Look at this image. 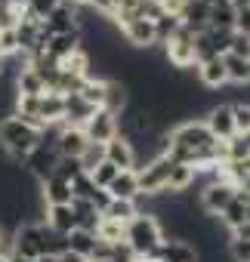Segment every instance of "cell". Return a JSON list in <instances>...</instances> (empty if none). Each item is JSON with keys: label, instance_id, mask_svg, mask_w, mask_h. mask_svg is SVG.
<instances>
[{"label": "cell", "instance_id": "cell-47", "mask_svg": "<svg viewBox=\"0 0 250 262\" xmlns=\"http://www.w3.org/2000/svg\"><path fill=\"white\" fill-rule=\"evenodd\" d=\"M247 4H250V0H247Z\"/></svg>", "mask_w": 250, "mask_h": 262}, {"label": "cell", "instance_id": "cell-6", "mask_svg": "<svg viewBox=\"0 0 250 262\" xmlns=\"http://www.w3.org/2000/svg\"><path fill=\"white\" fill-rule=\"evenodd\" d=\"M235 185L232 182H225V179H216V182H210V185H204L198 194H201V213L204 216H219L225 207H228V201L235 198Z\"/></svg>", "mask_w": 250, "mask_h": 262}, {"label": "cell", "instance_id": "cell-39", "mask_svg": "<svg viewBox=\"0 0 250 262\" xmlns=\"http://www.w3.org/2000/svg\"><path fill=\"white\" fill-rule=\"evenodd\" d=\"M228 237H235V241H250V222H244V225H238L235 231H228Z\"/></svg>", "mask_w": 250, "mask_h": 262}, {"label": "cell", "instance_id": "cell-17", "mask_svg": "<svg viewBox=\"0 0 250 262\" xmlns=\"http://www.w3.org/2000/svg\"><path fill=\"white\" fill-rule=\"evenodd\" d=\"M71 182L59 179V176H47L40 182V201L47 207H56V204H71Z\"/></svg>", "mask_w": 250, "mask_h": 262}, {"label": "cell", "instance_id": "cell-18", "mask_svg": "<svg viewBox=\"0 0 250 262\" xmlns=\"http://www.w3.org/2000/svg\"><path fill=\"white\" fill-rule=\"evenodd\" d=\"M62 99H65L62 126H84V123H87V117L96 111L93 105H87V102L80 99V93H68V96H62Z\"/></svg>", "mask_w": 250, "mask_h": 262}, {"label": "cell", "instance_id": "cell-22", "mask_svg": "<svg viewBox=\"0 0 250 262\" xmlns=\"http://www.w3.org/2000/svg\"><path fill=\"white\" fill-rule=\"evenodd\" d=\"M195 176H198L195 167H189V164H173V167H170V176H167V194L192 191V188H195Z\"/></svg>", "mask_w": 250, "mask_h": 262}, {"label": "cell", "instance_id": "cell-33", "mask_svg": "<svg viewBox=\"0 0 250 262\" xmlns=\"http://www.w3.org/2000/svg\"><path fill=\"white\" fill-rule=\"evenodd\" d=\"M22 4H25V16H31V19H37V22H44V19L56 10L59 0H22Z\"/></svg>", "mask_w": 250, "mask_h": 262}, {"label": "cell", "instance_id": "cell-16", "mask_svg": "<svg viewBox=\"0 0 250 262\" xmlns=\"http://www.w3.org/2000/svg\"><path fill=\"white\" fill-rule=\"evenodd\" d=\"M207 22H210V7L201 4V0H189L179 16V25L192 34H201V31H207Z\"/></svg>", "mask_w": 250, "mask_h": 262}, {"label": "cell", "instance_id": "cell-9", "mask_svg": "<svg viewBox=\"0 0 250 262\" xmlns=\"http://www.w3.org/2000/svg\"><path fill=\"white\" fill-rule=\"evenodd\" d=\"M117 34L127 40L133 50H152V47L158 43L155 22H149V19H133V22H127V25H120Z\"/></svg>", "mask_w": 250, "mask_h": 262}, {"label": "cell", "instance_id": "cell-27", "mask_svg": "<svg viewBox=\"0 0 250 262\" xmlns=\"http://www.w3.org/2000/svg\"><path fill=\"white\" fill-rule=\"evenodd\" d=\"M136 213H139V210H136V201H108V207L102 210L105 219H114V222H120V225H127Z\"/></svg>", "mask_w": 250, "mask_h": 262}, {"label": "cell", "instance_id": "cell-32", "mask_svg": "<svg viewBox=\"0 0 250 262\" xmlns=\"http://www.w3.org/2000/svg\"><path fill=\"white\" fill-rule=\"evenodd\" d=\"M117 173H120V170H117L114 164L102 161V164H99V167H96V170L90 173V179H93V185H96V188H102V191H105V188H108V185L114 182V176H117Z\"/></svg>", "mask_w": 250, "mask_h": 262}, {"label": "cell", "instance_id": "cell-24", "mask_svg": "<svg viewBox=\"0 0 250 262\" xmlns=\"http://www.w3.org/2000/svg\"><path fill=\"white\" fill-rule=\"evenodd\" d=\"M222 65H225V80L228 83H250V59L247 56L225 53L222 56Z\"/></svg>", "mask_w": 250, "mask_h": 262}, {"label": "cell", "instance_id": "cell-20", "mask_svg": "<svg viewBox=\"0 0 250 262\" xmlns=\"http://www.w3.org/2000/svg\"><path fill=\"white\" fill-rule=\"evenodd\" d=\"M62 114H65V99L59 93H44L40 96V105H37V120L40 126H50V123H62Z\"/></svg>", "mask_w": 250, "mask_h": 262}, {"label": "cell", "instance_id": "cell-19", "mask_svg": "<svg viewBox=\"0 0 250 262\" xmlns=\"http://www.w3.org/2000/svg\"><path fill=\"white\" fill-rule=\"evenodd\" d=\"M149 259H161V262H198V253H195L192 244H182V241H164V244L155 250V256H149Z\"/></svg>", "mask_w": 250, "mask_h": 262}, {"label": "cell", "instance_id": "cell-5", "mask_svg": "<svg viewBox=\"0 0 250 262\" xmlns=\"http://www.w3.org/2000/svg\"><path fill=\"white\" fill-rule=\"evenodd\" d=\"M80 129H84L87 142H96V145H105V142H111L120 133V129H117V114H111L105 108H96Z\"/></svg>", "mask_w": 250, "mask_h": 262}, {"label": "cell", "instance_id": "cell-21", "mask_svg": "<svg viewBox=\"0 0 250 262\" xmlns=\"http://www.w3.org/2000/svg\"><path fill=\"white\" fill-rule=\"evenodd\" d=\"M216 219H219L228 231H235L238 225H244V222H247V191H241V188H238V191H235V198L228 201V207H225Z\"/></svg>", "mask_w": 250, "mask_h": 262}, {"label": "cell", "instance_id": "cell-28", "mask_svg": "<svg viewBox=\"0 0 250 262\" xmlns=\"http://www.w3.org/2000/svg\"><path fill=\"white\" fill-rule=\"evenodd\" d=\"M93 247H96V234H93V231L74 228V231L68 234V250H71V253H77V256L90 259V256H93Z\"/></svg>", "mask_w": 250, "mask_h": 262}, {"label": "cell", "instance_id": "cell-34", "mask_svg": "<svg viewBox=\"0 0 250 262\" xmlns=\"http://www.w3.org/2000/svg\"><path fill=\"white\" fill-rule=\"evenodd\" d=\"M80 173H84V170H80V161H77V158H59L53 176H59V179H65V182H74Z\"/></svg>", "mask_w": 250, "mask_h": 262}, {"label": "cell", "instance_id": "cell-26", "mask_svg": "<svg viewBox=\"0 0 250 262\" xmlns=\"http://www.w3.org/2000/svg\"><path fill=\"white\" fill-rule=\"evenodd\" d=\"M65 250H68V237L40 222V256H62Z\"/></svg>", "mask_w": 250, "mask_h": 262}, {"label": "cell", "instance_id": "cell-41", "mask_svg": "<svg viewBox=\"0 0 250 262\" xmlns=\"http://www.w3.org/2000/svg\"><path fill=\"white\" fill-rule=\"evenodd\" d=\"M201 4H207V7H222V4H228V0H201Z\"/></svg>", "mask_w": 250, "mask_h": 262}, {"label": "cell", "instance_id": "cell-37", "mask_svg": "<svg viewBox=\"0 0 250 262\" xmlns=\"http://www.w3.org/2000/svg\"><path fill=\"white\" fill-rule=\"evenodd\" d=\"M228 53H235V56H247V59H250V34L232 31V43H228Z\"/></svg>", "mask_w": 250, "mask_h": 262}, {"label": "cell", "instance_id": "cell-42", "mask_svg": "<svg viewBox=\"0 0 250 262\" xmlns=\"http://www.w3.org/2000/svg\"><path fill=\"white\" fill-rule=\"evenodd\" d=\"M34 262H59V256H37Z\"/></svg>", "mask_w": 250, "mask_h": 262}, {"label": "cell", "instance_id": "cell-29", "mask_svg": "<svg viewBox=\"0 0 250 262\" xmlns=\"http://www.w3.org/2000/svg\"><path fill=\"white\" fill-rule=\"evenodd\" d=\"M207 28H213V31H235V10H232V4L210 7V22H207Z\"/></svg>", "mask_w": 250, "mask_h": 262}, {"label": "cell", "instance_id": "cell-14", "mask_svg": "<svg viewBox=\"0 0 250 262\" xmlns=\"http://www.w3.org/2000/svg\"><path fill=\"white\" fill-rule=\"evenodd\" d=\"M80 50V31H68V34H53L47 43H44V53L50 56V59H56V62H62V59H68V56H74Z\"/></svg>", "mask_w": 250, "mask_h": 262}, {"label": "cell", "instance_id": "cell-3", "mask_svg": "<svg viewBox=\"0 0 250 262\" xmlns=\"http://www.w3.org/2000/svg\"><path fill=\"white\" fill-rule=\"evenodd\" d=\"M164 59H167V65H173L179 71L198 68V62H195V34L179 25L176 34L164 40Z\"/></svg>", "mask_w": 250, "mask_h": 262}, {"label": "cell", "instance_id": "cell-7", "mask_svg": "<svg viewBox=\"0 0 250 262\" xmlns=\"http://www.w3.org/2000/svg\"><path fill=\"white\" fill-rule=\"evenodd\" d=\"M40 31H44V37L77 31V4H71V0H59L56 10L40 22Z\"/></svg>", "mask_w": 250, "mask_h": 262}, {"label": "cell", "instance_id": "cell-44", "mask_svg": "<svg viewBox=\"0 0 250 262\" xmlns=\"http://www.w3.org/2000/svg\"><path fill=\"white\" fill-rule=\"evenodd\" d=\"M0 74H4V53H0Z\"/></svg>", "mask_w": 250, "mask_h": 262}, {"label": "cell", "instance_id": "cell-10", "mask_svg": "<svg viewBox=\"0 0 250 262\" xmlns=\"http://www.w3.org/2000/svg\"><path fill=\"white\" fill-rule=\"evenodd\" d=\"M204 126L210 129V136H213V139H219V142L232 139V136H235V114H232V105H228V102L213 105V108L207 111Z\"/></svg>", "mask_w": 250, "mask_h": 262}, {"label": "cell", "instance_id": "cell-31", "mask_svg": "<svg viewBox=\"0 0 250 262\" xmlns=\"http://www.w3.org/2000/svg\"><path fill=\"white\" fill-rule=\"evenodd\" d=\"M96 237L105 241V244H120V241H123V225L102 216V222H99V228H96Z\"/></svg>", "mask_w": 250, "mask_h": 262}, {"label": "cell", "instance_id": "cell-1", "mask_svg": "<svg viewBox=\"0 0 250 262\" xmlns=\"http://www.w3.org/2000/svg\"><path fill=\"white\" fill-rule=\"evenodd\" d=\"M40 145V126L10 114L0 120V151H4L10 158L13 167H25V158Z\"/></svg>", "mask_w": 250, "mask_h": 262}, {"label": "cell", "instance_id": "cell-35", "mask_svg": "<svg viewBox=\"0 0 250 262\" xmlns=\"http://www.w3.org/2000/svg\"><path fill=\"white\" fill-rule=\"evenodd\" d=\"M232 114H235V133H250V102L232 105Z\"/></svg>", "mask_w": 250, "mask_h": 262}, {"label": "cell", "instance_id": "cell-40", "mask_svg": "<svg viewBox=\"0 0 250 262\" xmlns=\"http://www.w3.org/2000/svg\"><path fill=\"white\" fill-rule=\"evenodd\" d=\"M59 262H87L84 256H77V253H71V250H65L62 256H59Z\"/></svg>", "mask_w": 250, "mask_h": 262}, {"label": "cell", "instance_id": "cell-13", "mask_svg": "<svg viewBox=\"0 0 250 262\" xmlns=\"http://www.w3.org/2000/svg\"><path fill=\"white\" fill-rule=\"evenodd\" d=\"M87 145L90 142H87V136H84L80 126H62V133L56 139V155L59 158H80Z\"/></svg>", "mask_w": 250, "mask_h": 262}, {"label": "cell", "instance_id": "cell-15", "mask_svg": "<svg viewBox=\"0 0 250 262\" xmlns=\"http://www.w3.org/2000/svg\"><path fill=\"white\" fill-rule=\"evenodd\" d=\"M111 201H136L139 198V179H136V170H120L114 176V182L105 188Z\"/></svg>", "mask_w": 250, "mask_h": 262}, {"label": "cell", "instance_id": "cell-38", "mask_svg": "<svg viewBox=\"0 0 250 262\" xmlns=\"http://www.w3.org/2000/svg\"><path fill=\"white\" fill-rule=\"evenodd\" d=\"M158 4H161V13H164V16H173V19H179L189 0H158Z\"/></svg>", "mask_w": 250, "mask_h": 262}, {"label": "cell", "instance_id": "cell-11", "mask_svg": "<svg viewBox=\"0 0 250 262\" xmlns=\"http://www.w3.org/2000/svg\"><path fill=\"white\" fill-rule=\"evenodd\" d=\"M105 161L114 164L117 170H136V151L120 133L111 142H105Z\"/></svg>", "mask_w": 250, "mask_h": 262}, {"label": "cell", "instance_id": "cell-8", "mask_svg": "<svg viewBox=\"0 0 250 262\" xmlns=\"http://www.w3.org/2000/svg\"><path fill=\"white\" fill-rule=\"evenodd\" d=\"M56 164H59L56 148H50V145H37V148L25 158V167H22V170H25L31 179L44 182L47 176H53V173H56Z\"/></svg>", "mask_w": 250, "mask_h": 262}, {"label": "cell", "instance_id": "cell-12", "mask_svg": "<svg viewBox=\"0 0 250 262\" xmlns=\"http://www.w3.org/2000/svg\"><path fill=\"white\" fill-rule=\"evenodd\" d=\"M44 225H50L53 231L59 234H71L77 228V216H74V207L71 204H56V207H47L44 210Z\"/></svg>", "mask_w": 250, "mask_h": 262}, {"label": "cell", "instance_id": "cell-23", "mask_svg": "<svg viewBox=\"0 0 250 262\" xmlns=\"http://www.w3.org/2000/svg\"><path fill=\"white\" fill-rule=\"evenodd\" d=\"M198 80H201L207 90H219L222 83H228V80H225V65H222V56L201 62V65H198Z\"/></svg>", "mask_w": 250, "mask_h": 262}, {"label": "cell", "instance_id": "cell-2", "mask_svg": "<svg viewBox=\"0 0 250 262\" xmlns=\"http://www.w3.org/2000/svg\"><path fill=\"white\" fill-rule=\"evenodd\" d=\"M123 244L133 250L136 259H149L155 256V250L164 244V234H161V222L149 213H136L127 225H123Z\"/></svg>", "mask_w": 250, "mask_h": 262}, {"label": "cell", "instance_id": "cell-45", "mask_svg": "<svg viewBox=\"0 0 250 262\" xmlns=\"http://www.w3.org/2000/svg\"><path fill=\"white\" fill-rule=\"evenodd\" d=\"M4 234H7V231H4V228H0V244H4Z\"/></svg>", "mask_w": 250, "mask_h": 262}, {"label": "cell", "instance_id": "cell-43", "mask_svg": "<svg viewBox=\"0 0 250 262\" xmlns=\"http://www.w3.org/2000/svg\"><path fill=\"white\" fill-rule=\"evenodd\" d=\"M10 262H31V259H22V256H10Z\"/></svg>", "mask_w": 250, "mask_h": 262}, {"label": "cell", "instance_id": "cell-25", "mask_svg": "<svg viewBox=\"0 0 250 262\" xmlns=\"http://www.w3.org/2000/svg\"><path fill=\"white\" fill-rule=\"evenodd\" d=\"M13 83H16V96H44L47 93V86H44V80L37 77L34 68H22Z\"/></svg>", "mask_w": 250, "mask_h": 262}, {"label": "cell", "instance_id": "cell-30", "mask_svg": "<svg viewBox=\"0 0 250 262\" xmlns=\"http://www.w3.org/2000/svg\"><path fill=\"white\" fill-rule=\"evenodd\" d=\"M77 161H80V170H84V173L90 176V173H93V170H96V167H99V164L105 161V145H96V142H90V145L84 148V155H80Z\"/></svg>", "mask_w": 250, "mask_h": 262}, {"label": "cell", "instance_id": "cell-4", "mask_svg": "<svg viewBox=\"0 0 250 262\" xmlns=\"http://www.w3.org/2000/svg\"><path fill=\"white\" fill-rule=\"evenodd\" d=\"M170 167H173V161L167 158V155H161V158H155V161H149L145 167H139L136 170V179H139V194H167V176H170Z\"/></svg>", "mask_w": 250, "mask_h": 262}, {"label": "cell", "instance_id": "cell-46", "mask_svg": "<svg viewBox=\"0 0 250 262\" xmlns=\"http://www.w3.org/2000/svg\"><path fill=\"white\" fill-rule=\"evenodd\" d=\"M0 262H10V259H7V256H0Z\"/></svg>", "mask_w": 250, "mask_h": 262}, {"label": "cell", "instance_id": "cell-36", "mask_svg": "<svg viewBox=\"0 0 250 262\" xmlns=\"http://www.w3.org/2000/svg\"><path fill=\"white\" fill-rule=\"evenodd\" d=\"M0 53H4V59H7V56H16V53H19L16 28H4V31H0Z\"/></svg>", "mask_w": 250, "mask_h": 262}]
</instances>
